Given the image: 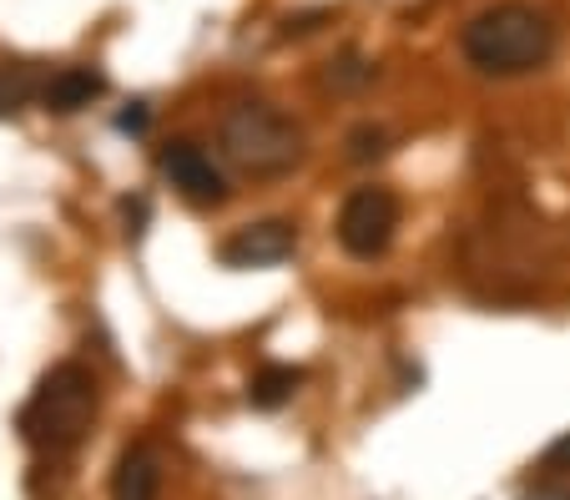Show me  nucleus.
I'll return each mask as SVG.
<instances>
[{
  "instance_id": "obj_3",
  "label": "nucleus",
  "mask_w": 570,
  "mask_h": 500,
  "mask_svg": "<svg viewBox=\"0 0 570 500\" xmlns=\"http://www.w3.org/2000/svg\"><path fill=\"white\" fill-rule=\"evenodd\" d=\"M217 147L223 157L248 177H283L308 157V137L288 111L268 107V101H237L217 127Z\"/></svg>"
},
{
  "instance_id": "obj_13",
  "label": "nucleus",
  "mask_w": 570,
  "mask_h": 500,
  "mask_svg": "<svg viewBox=\"0 0 570 500\" xmlns=\"http://www.w3.org/2000/svg\"><path fill=\"white\" fill-rule=\"evenodd\" d=\"M525 500H570V486H560V480H535V490H525Z\"/></svg>"
},
{
  "instance_id": "obj_6",
  "label": "nucleus",
  "mask_w": 570,
  "mask_h": 500,
  "mask_svg": "<svg viewBox=\"0 0 570 500\" xmlns=\"http://www.w3.org/2000/svg\"><path fill=\"white\" fill-rule=\"evenodd\" d=\"M298 248V223L288 218H268V223H248L223 243V263L227 268H273V263L293 258Z\"/></svg>"
},
{
  "instance_id": "obj_8",
  "label": "nucleus",
  "mask_w": 570,
  "mask_h": 500,
  "mask_svg": "<svg viewBox=\"0 0 570 500\" xmlns=\"http://www.w3.org/2000/svg\"><path fill=\"white\" fill-rule=\"evenodd\" d=\"M161 490V460L151 445H131L111 470V500H157Z\"/></svg>"
},
{
  "instance_id": "obj_14",
  "label": "nucleus",
  "mask_w": 570,
  "mask_h": 500,
  "mask_svg": "<svg viewBox=\"0 0 570 500\" xmlns=\"http://www.w3.org/2000/svg\"><path fill=\"white\" fill-rule=\"evenodd\" d=\"M117 127H121V131H141V127H147V107H141V101H137V107H131V111H121V121H117Z\"/></svg>"
},
{
  "instance_id": "obj_11",
  "label": "nucleus",
  "mask_w": 570,
  "mask_h": 500,
  "mask_svg": "<svg viewBox=\"0 0 570 500\" xmlns=\"http://www.w3.org/2000/svg\"><path fill=\"white\" fill-rule=\"evenodd\" d=\"M540 480H560V486H570V435L546 450V460H540Z\"/></svg>"
},
{
  "instance_id": "obj_1",
  "label": "nucleus",
  "mask_w": 570,
  "mask_h": 500,
  "mask_svg": "<svg viewBox=\"0 0 570 500\" xmlns=\"http://www.w3.org/2000/svg\"><path fill=\"white\" fill-rule=\"evenodd\" d=\"M460 51L480 77H530L556 56V26L530 0H500V6H484L480 16H470Z\"/></svg>"
},
{
  "instance_id": "obj_4",
  "label": "nucleus",
  "mask_w": 570,
  "mask_h": 500,
  "mask_svg": "<svg viewBox=\"0 0 570 500\" xmlns=\"http://www.w3.org/2000/svg\"><path fill=\"white\" fill-rule=\"evenodd\" d=\"M394 228H399V197L389 187H354L344 197V207H338V243H344V253H354L364 263L389 253Z\"/></svg>"
},
{
  "instance_id": "obj_5",
  "label": "nucleus",
  "mask_w": 570,
  "mask_h": 500,
  "mask_svg": "<svg viewBox=\"0 0 570 500\" xmlns=\"http://www.w3.org/2000/svg\"><path fill=\"white\" fill-rule=\"evenodd\" d=\"M161 173H167V183H173L193 207H223L227 203L223 167H217L197 141H173V147L161 153Z\"/></svg>"
},
{
  "instance_id": "obj_12",
  "label": "nucleus",
  "mask_w": 570,
  "mask_h": 500,
  "mask_svg": "<svg viewBox=\"0 0 570 500\" xmlns=\"http://www.w3.org/2000/svg\"><path fill=\"white\" fill-rule=\"evenodd\" d=\"M384 153V131L379 127H358L354 137H348V157H354V163H368V157H379Z\"/></svg>"
},
{
  "instance_id": "obj_7",
  "label": "nucleus",
  "mask_w": 570,
  "mask_h": 500,
  "mask_svg": "<svg viewBox=\"0 0 570 500\" xmlns=\"http://www.w3.org/2000/svg\"><path fill=\"white\" fill-rule=\"evenodd\" d=\"M107 91V77L97 66H61L51 81L41 87V107L46 111H81Z\"/></svg>"
},
{
  "instance_id": "obj_10",
  "label": "nucleus",
  "mask_w": 570,
  "mask_h": 500,
  "mask_svg": "<svg viewBox=\"0 0 570 500\" xmlns=\"http://www.w3.org/2000/svg\"><path fill=\"white\" fill-rule=\"evenodd\" d=\"M36 91L31 71H0V111H16Z\"/></svg>"
},
{
  "instance_id": "obj_2",
  "label": "nucleus",
  "mask_w": 570,
  "mask_h": 500,
  "mask_svg": "<svg viewBox=\"0 0 570 500\" xmlns=\"http://www.w3.org/2000/svg\"><path fill=\"white\" fill-rule=\"evenodd\" d=\"M101 410V390H97V374L87 364H56L41 384H36L31 404L21 414V435L36 455L46 460H61L71 450H81V440L91 435Z\"/></svg>"
},
{
  "instance_id": "obj_9",
  "label": "nucleus",
  "mask_w": 570,
  "mask_h": 500,
  "mask_svg": "<svg viewBox=\"0 0 570 500\" xmlns=\"http://www.w3.org/2000/svg\"><path fill=\"white\" fill-rule=\"evenodd\" d=\"M303 384V370H293V364H268V370H258L248 380V404L253 410H283V404L298 394Z\"/></svg>"
}]
</instances>
